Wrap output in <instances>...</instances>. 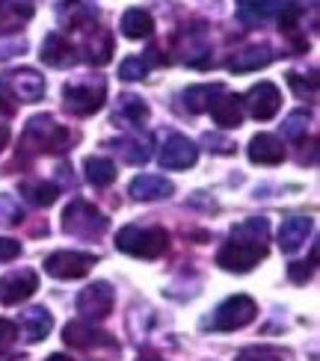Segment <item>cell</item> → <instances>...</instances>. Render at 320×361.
I'll use <instances>...</instances> for the list:
<instances>
[{
  "mask_svg": "<svg viewBox=\"0 0 320 361\" xmlns=\"http://www.w3.org/2000/svg\"><path fill=\"white\" fill-rule=\"evenodd\" d=\"M237 361H282V353L273 347H249L237 353Z\"/></svg>",
  "mask_w": 320,
  "mask_h": 361,
  "instance_id": "cell-35",
  "label": "cell"
},
{
  "mask_svg": "<svg viewBox=\"0 0 320 361\" xmlns=\"http://www.w3.org/2000/svg\"><path fill=\"white\" fill-rule=\"evenodd\" d=\"M0 83H4V89H9V92L18 98L21 104H36L45 95V78L36 68L9 71V74H4V80H0Z\"/></svg>",
  "mask_w": 320,
  "mask_h": 361,
  "instance_id": "cell-9",
  "label": "cell"
},
{
  "mask_svg": "<svg viewBox=\"0 0 320 361\" xmlns=\"http://www.w3.org/2000/svg\"><path fill=\"white\" fill-rule=\"evenodd\" d=\"M136 361H163V358L155 355V353H140V355H136Z\"/></svg>",
  "mask_w": 320,
  "mask_h": 361,
  "instance_id": "cell-42",
  "label": "cell"
},
{
  "mask_svg": "<svg viewBox=\"0 0 320 361\" xmlns=\"http://www.w3.org/2000/svg\"><path fill=\"white\" fill-rule=\"evenodd\" d=\"M24 219L21 204L12 199V195H0V222L4 225H18Z\"/></svg>",
  "mask_w": 320,
  "mask_h": 361,
  "instance_id": "cell-32",
  "label": "cell"
},
{
  "mask_svg": "<svg viewBox=\"0 0 320 361\" xmlns=\"http://www.w3.org/2000/svg\"><path fill=\"white\" fill-rule=\"evenodd\" d=\"M255 314H258L255 299L237 293V296H228L225 302L213 311V317L208 320V326L213 329V332H235V329H243L247 323H252Z\"/></svg>",
  "mask_w": 320,
  "mask_h": 361,
  "instance_id": "cell-4",
  "label": "cell"
},
{
  "mask_svg": "<svg viewBox=\"0 0 320 361\" xmlns=\"http://www.w3.org/2000/svg\"><path fill=\"white\" fill-rule=\"evenodd\" d=\"M116 246L134 255V258H160V255L170 249V234L163 228H140V225H125L119 234H116Z\"/></svg>",
  "mask_w": 320,
  "mask_h": 361,
  "instance_id": "cell-1",
  "label": "cell"
},
{
  "mask_svg": "<svg viewBox=\"0 0 320 361\" xmlns=\"http://www.w3.org/2000/svg\"><path fill=\"white\" fill-rule=\"evenodd\" d=\"M36 290H39V276L33 269H18V273H9L6 279H0V302L4 305H18Z\"/></svg>",
  "mask_w": 320,
  "mask_h": 361,
  "instance_id": "cell-10",
  "label": "cell"
},
{
  "mask_svg": "<svg viewBox=\"0 0 320 361\" xmlns=\"http://www.w3.org/2000/svg\"><path fill=\"white\" fill-rule=\"evenodd\" d=\"M15 335H18V329H15V323L0 320V350H6L9 343L15 341Z\"/></svg>",
  "mask_w": 320,
  "mask_h": 361,
  "instance_id": "cell-40",
  "label": "cell"
},
{
  "mask_svg": "<svg viewBox=\"0 0 320 361\" xmlns=\"http://www.w3.org/2000/svg\"><path fill=\"white\" fill-rule=\"evenodd\" d=\"M267 255V246L264 243H243V240H232V243H225L217 255V264L228 273H249V269L264 261Z\"/></svg>",
  "mask_w": 320,
  "mask_h": 361,
  "instance_id": "cell-6",
  "label": "cell"
},
{
  "mask_svg": "<svg viewBox=\"0 0 320 361\" xmlns=\"http://www.w3.org/2000/svg\"><path fill=\"white\" fill-rule=\"evenodd\" d=\"M116 148H119V154L125 157L128 163H134V166H140V163H146V160L151 157V152H148V140H140V137L122 140V142H116Z\"/></svg>",
  "mask_w": 320,
  "mask_h": 361,
  "instance_id": "cell-30",
  "label": "cell"
},
{
  "mask_svg": "<svg viewBox=\"0 0 320 361\" xmlns=\"http://www.w3.org/2000/svg\"><path fill=\"white\" fill-rule=\"evenodd\" d=\"M285 9V0H243V4L237 6V18L243 24H264L270 18H276V15Z\"/></svg>",
  "mask_w": 320,
  "mask_h": 361,
  "instance_id": "cell-18",
  "label": "cell"
},
{
  "mask_svg": "<svg viewBox=\"0 0 320 361\" xmlns=\"http://www.w3.org/2000/svg\"><path fill=\"white\" fill-rule=\"evenodd\" d=\"M196 160H199V148H196L187 137H181V133H172L160 148V166L163 169H190Z\"/></svg>",
  "mask_w": 320,
  "mask_h": 361,
  "instance_id": "cell-12",
  "label": "cell"
},
{
  "mask_svg": "<svg viewBox=\"0 0 320 361\" xmlns=\"http://www.w3.org/2000/svg\"><path fill=\"white\" fill-rule=\"evenodd\" d=\"M249 160L258 163V166H276V163L285 160V148L273 133H258V137L249 140Z\"/></svg>",
  "mask_w": 320,
  "mask_h": 361,
  "instance_id": "cell-17",
  "label": "cell"
},
{
  "mask_svg": "<svg viewBox=\"0 0 320 361\" xmlns=\"http://www.w3.org/2000/svg\"><path fill=\"white\" fill-rule=\"evenodd\" d=\"M24 142L33 145L36 152H48V154H63L69 152V130L63 125H57L51 116H33L24 128Z\"/></svg>",
  "mask_w": 320,
  "mask_h": 361,
  "instance_id": "cell-2",
  "label": "cell"
},
{
  "mask_svg": "<svg viewBox=\"0 0 320 361\" xmlns=\"http://www.w3.org/2000/svg\"><path fill=\"white\" fill-rule=\"evenodd\" d=\"M119 30L125 33L128 39H148L151 30H155V18L146 12V9H128L122 15V24Z\"/></svg>",
  "mask_w": 320,
  "mask_h": 361,
  "instance_id": "cell-25",
  "label": "cell"
},
{
  "mask_svg": "<svg viewBox=\"0 0 320 361\" xmlns=\"http://www.w3.org/2000/svg\"><path fill=\"white\" fill-rule=\"evenodd\" d=\"M148 118V107L143 98L136 95H122L116 101V110H113V122H119L122 128H134V125H143Z\"/></svg>",
  "mask_w": 320,
  "mask_h": 361,
  "instance_id": "cell-21",
  "label": "cell"
},
{
  "mask_svg": "<svg viewBox=\"0 0 320 361\" xmlns=\"http://www.w3.org/2000/svg\"><path fill=\"white\" fill-rule=\"evenodd\" d=\"M211 116L220 128H237L243 122V101L237 95H223L211 104Z\"/></svg>",
  "mask_w": 320,
  "mask_h": 361,
  "instance_id": "cell-23",
  "label": "cell"
},
{
  "mask_svg": "<svg viewBox=\"0 0 320 361\" xmlns=\"http://www.w3.org/2000/svg\"><path fill=\"white\" fill-rule=\"evenodd\" d=\"M223 86L220 83H205V86H190L184 92V101H187V110L190 113H205L211 104H213V95H220Z\"/></svg>",
  "mask_w": 320,
  "mask_h": 361,
  "instance_id": "cell-28",
  "label": "cell"
},
{
  "mask_svg": "<svg viewBox=\"0 0 320 361\" xmlns=\"http://www.w3.org/2000/svg\"><path fill=\"white\" fill-rule=\"evenodd\" d=\"M243 104L249 107L252 118H258V122H267V118H273V116L279 113V107H282V95H279L276 83L264 80V83H258V86L249 89V95H247V101H243Z\"/></svg>",
  "mask_w": 320,
  "mask_h": 361,
  "instance_id": "cell-11",
  "label": "cell"
},
{
  "mask_svg": "<svg viewBox=\"0 0 320 361\" xmlns=\"http://www.w3.org/2000/svg\"><path fill=\"white\" fill-rule=\"evenodd\" d=\"M6 113H12V107L4 101V95H0V116H6Z\"/></svg>",
  "mask_w": 320,
  "mask_h": 361,
  "instance_id": "cell-43",
  "label": "cell"
},
{
  "mask_svg": "<svg viewBox=\"0 0 320 361\" xmlns=\"http://www.w3.org/2000/svg\"><path fill=\"white\" fill-rule=\"evenodd\" d=\"M172 180H166L163 175H136L131 180V199L136 202H155V199H166V195H172Z\"/></svg>",
  "mask_w": 320,
  "mask_h": 361,
  "instance_id": "cell-16",
  "label": "cell"
},
{
  "mask_svg": "<svg viewBox=\"0 0 320 361\" xmlns=\"http://www.w3.org/2000/svg\"><path fill=\"white\" fill-rule=\"evenodd\" d=\"M273 48L270 44H255V48H247V51H240L235 54L232 59H228V71H235V74H247V71H258V68H264L273 63Z\"/></svg>",
  "mask_w": 320,
  "mask_h": 361,
  "instance_id": "cell-19",
  "label": "cell"
},
{
  "mask_svg": "<svg viewBox=\"0 0 320 361\" xmlns=\"http://www.w3.org/2000/svg\"><path fill=\"white\" fill-rule=\"evenodd\" d=\"M57 21L63 30H86L95 21V9L86 6L83 0H59L57 4Z\"/></svg>",
  "mask_w": 320,
  "mask_h": 361,
  "instance_id": "cell-15",
  "label": "cell"
},
{
  "mask_svg": "<svg viewBox=\"0 0 320 361\" xmlns=\"http://www.w3.org/2000/svg\"><path fill=\"white\" fill-rule=\"evenodd\" d=\"M312 234V219L309 216H291L282 222L279 228V249L282 252H297L302 243H306V237Z\"/></svg>",
  "mask_w": 320,
  "mask_h": 361,
  "instance_id": "cell-20",
  "label": "cell"
},
{
  "mask_svg": "<svg viewBox=\"0 0 320 361\" xmlns=\"http://www.w3.org/2000/svg\"><path fill=\"white\" fill-rule=\"evenodd\" d=\"M104 98H107V86L101 78L95 80H83V83H69L63 89V104L66 110L74 116H93L104 107Z\"/></svg>",
  "mask_w": 320,
  "mask_h": 361,
  "instance_id": "cell-5",
  "label": "cell"
},
{
  "mask_svg": "<svg viewBox=\"0 0 320 361\" xmlns=\"http://www.w3.org/2000/svg\"><path fill=\"white\" fill-rule=\"evenodd\" d=\"M18 255H21V243H18V240H12V237H0V264L15 261Z\"/></svg>",
  "mask_w": 320,
  "mask_h": 361,
  "instance_id": "cell-37",
  "label": "cell"
},
{
  "mask_svg": "<svg viewBox=\"0 0 320 361\" xmlns=\"http://www.w3.org/2000/svg\"><path fill=\"white\" fill-rule=\"evenodd\" d=\"M83 166H86V180L93 187H110L116 180V166L107 157H86Z\"/></svg>",
  "mask_w": 320,
  "mask_h": 361,
  "instance_id": "cell-27",
  "label": "cell"
},
{
  "mask_svg": "<svg viewBox=\"0 0 320 361\" xmlns=\"http://www.w3.org/2000/svg\"><path fill=\"white\" fill-rule=\"evenodd\" d=\"M267 231H270V225L267 219H247V222H240L232 228V240H243V243H264L267 240Z\"/></svg>",
  "mask_w": 320,
  "mask_h": 361,
  "instance_id": "cell-29",
  "label": "cell"
},
{
  "mask_svg": "<svg viewBox=\"0 0 320 361\" xmlns=\"http://www.w3.org/2000/svg\"><path fill=\"white\" fill-rule=\"evenodd\" d=\"M205 145L211 148V152H217V154H232V152H235V145L228 142V140H223V137H217V133H208Z\"/></svg>",
  "mask_w": 320,
  "mask_h": 361,
  "instance_id": "cell-39",
  "label": "cell"
},
{
  "mask_svg": "<svg viewBox=\"0 0 320 361\" xmlns=\"http://www.w3.org/2000/svg\"><path fill=\"white\" fill-rule=\"evenodd\" d=\"M98 264L93 252H54L45 258V273L54 279H83Z\"/></svg>",
  "mask_w": 320,
  "mask_h": 361,
  "instance_id": "cell-7",
  "label": "cell"
},
{
  "mask_svg": "<svg viewBox=\"0 0 320 361\" xmlns=\"http://www.w3.org/2000/svg\"><path fill=\"white\" fill-rule=\"evenodd\" d=\"M288 83H291V89L300 95V98H317V78H306L302 80V74H288Z\"/></svg>",
  "mask_w": 320,
  "mask_h": 361,
  "instance_id": "cell-34",
  "label": "cell"
},
{
  "mask_svg": "<svg viewBox=\"0 0 320 361\" xmlns=\"http://www.w3.org/2000/svg\"><path fill=\"white\" fill-rule=\"evenodd\" d=\"M63 228L74 237H101L107 231V216L83 199H74L63 214Z\"/></svg>",
  "mask_w": 320,
  "mask_h": 361,
  "instance_id": "cell-3",
  "label": "cell"
},
{
  "mask_svg": "<svg viewBox=\"0 0 320 361\" xmlns=\"http://www.w3.org/2000/svg\"><path fill=\"white\" fill-rule=\"evenodd\" d=\"M27 51V42L21 36H12V39H0V59H12Z\"/></svg>",
  "mask_w": 320,
  "mask_h": 361,
  "instance_id": "cell-36",
  "label": "cell"
},
{
  "mask_svg": "<svg viewBox=\"0 0 320 361\" xmlns=\"http://www.w3.org/2000/svg\"><path fill=\"white\" fill-rule=\"evenodd\" d=\"M0 9H4V0H0Z\"/></svg>",
  "mask_w": 320,
  "mask_h": 361,
  "instance_id": "cell-45",
  "label": "cell"
},
{
  "mask_svg": "<svg viewBox=\"0 0 320 361\" xmlns=\"http://www.w3.org/2000/svg\"><path fill=\"white\" fill-rule=\"evenodd\" d=\"M48 361H71V358H66V355H51Z\"/></svg>",
  "mask_w": 320,
  "mask_h": 361,
  "instance_id": "cell-44",
  "label": "cell"
},
{
  "mask_svg": "<svg viewBox=\"0 0 320 361\" xmlns=\"http://www.w3.org/2000/svg\"><path fill=\"white\" fill-rule=\"evenodd\" d=\"M306 128H309V113L306 110H294L282 122V133L288 140H302V137H306Z\"/></svg>",
  "mask_w": 320,
  "mask_h": 361,
  "instance_id": "cell-31",
  "label": "cell"
},
{
  "mask_svg": "<svg viewBox=\"0 0 320 361\" xmlns=\"http://www.w3.org/2000/svg\"><path fill=\"white\" fill-rule=\"evenodd\" d=\"M21 195L36 207H51L57 202L59 190L51 184V180H21Z\"/></svg>",
  "mask_w": 320,
  "mask_h": 361,
  "instance_id": "cell-26",
  "label": "cell"
},
{
  "mask_svg": "<svg viewBox=\"0 0 320 361\" xmlns=\"http://www.w3.org/2000/svg\"><path fill=\"white\" fill-rule=\"evenodd\" d=\"M51 329H54V317L45 308H30L21 314V332L30 343H39L51 335Z\"/></svg>",
  "mask_w": 320,
  "mask_h": 361,
  "instance_id": "cell-22",
  "label": "cell"
},
{
  "mask_svg": "<svg viewBox=\"0 0 320 361\" xmlns=\"http://www.w3.org/2000/svg\"><path fill=\"white\" fill-rule=\"evenodd\" d=\"M6 142H9V128L0 125V152H4V148H6Z\"/></svg>",
  "mask_w": 320,
  "mask_h": 361,
  "instance_id": "cell-41",
  "label": "cell"
},
{
  "mask_svg": "<svg viewBox=\"0 0 320 361\" xmlns=\"http://www.w3.org/2000/svg\"><path fill=\"white\" fill-rule=\"evenodd\" d=\"M42 63L51 66V68H71L78 63V56H74V48L71 42L63 36V33H48L42 42Z\"/></svg>",
  "mask_w": 320,
  "mask_h": 361,
  "instance_id": "cell-14",
  "label": "cell"
},
{
  "mask_svg": "<svg viewBox=\"0 0 320 361\" xmlns=\"http://www.w3.org/2000/svg\"><path fill=\"white\" fill-rule=\"evenodd\" d=\"M66 343L74 350H98V347H113V338L101 332V329H93L83 320H74L66 326Z\"/></svg>",
  "mask_w": 320,
  "mask_h": 361,
  "instance_id": "cell-13",
  "label": "cell"
},
{
  "mask_svg": "<svg viewBox=\"0 0 320 361\" xmlns=\"http://www.w3.org/2000/svg\"><path fill=\"white\" fill-rule=\"evenodd\" d=\"M312 273H314V261H309V264H291V269H288V276H291L294 284H306L312 279Z\"/></svg>",
  "mask_w": 320,
  "mask_h": 361,
  "instance_id": "cell-38",
  "label": "cell"
},
{
  "mask_svg": "<svg viewBox=\"0 0 320 361\" xmlns=\"http://www.w3.org/2000/svg\"><path fill=\"white\" fill-rule=\"evenodd\" d=\"M83 56L86 63L93 66H107L113 56V36L110 30H93V36H86V44H83Z\"/></svg>",
  "mask_w": 320,
  "mask_h": 361,
  "instance_id": "cell-24",
  "label": "cell"
},
{
  "mask_svg": "<svg viewBox=\"0 0 320 361\" xmlns=\"http://www.w3.org/2000/svg\"><path fill=\"white\" fill-rule=\"evenodd\" d=\"M146 59H140V56H128L125 63L119 66V78L122 80H143L146 78Z\"/></svg>",
  "mask_w": 320,
  "mask_h": 361,
  "instance_id": "cell-33",
  "label": "cell"
},
{
  "mask_svg": "<svg viewBox=\"0 0 320 361\" xmlns=\"http://www.w3.org/2000/svg\"><path fill=\"white\" fill-rule=\"evenodd\" d=\"M113 302H116V293L107 281H93L89 288L81 290L78 296V311L83 314L86 320H104L107 314L113 311Z\"/></svg>",
  "mask_w": 320,
  "mask_h": 361,
  "instance_id": "cell-8",
  "label": "cell"
}]
</instances>
